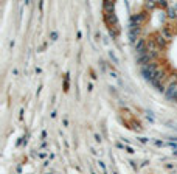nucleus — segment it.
I'll list each match as a JSON object with an SVG mask.
<instances>
[{
	"label": "nucleus",
	"instance_id": "nucleus-7",
	"mask_svg": "<svg viewBox=\"0 0 177 174\" xmlns=\"http://www.w3.org/2000/svg\"><path fill=\"white\" fill-rule=\"evenodd\" d=\"M104 11H106V12H112L113 11V3L112 2H106V3H104Z\"/></svg>",
	"mask_w": 177,
	"mask_h": 174
},
{
	"label": "nucleus",
	"instance_id": "nucleus-5",
	"mask_svg": "<svg viewBox=\"0 0 177 174\" xmlns=\"http://www.w3.org/2000/svg\"><path fill=\"white\" fill-rule=\"evenodd\" d=\"M162 36L165 39H171L172 37V31L169 30V26H163L162 28Z\"/></svg>",
	"mask_w": 177,
	"mask_h": 174
},
{
	"label": "nucleus",
	"instance_id": "nucleus-9",
	"mask_svg": "<svg viewBox=\"0 0 177 174\" xmlns=\"http://www.w3.org/2000/svg\"><path fill=\"white\" fill-rule=\"evenodd\" d=\"M172 11H174L176 14H177V3H174V6H172Z\"/></svg>",
	"mask_w": 177,
	"mask_h": 174
},
{
	"label": "nucleus",
	"instance_id": "nucleus-6",
	"mask_svg": "<svg viewBox=\"0 0 177 174\" xmlns=\"http://www.w3.org/2000/svg\"><path fill=\"white\" fill-rule=\"evenodd\" d=\"M154 39H155V42H157V45H158V47H165V45H166V39L163 37L162 34H160V36H155Z\"/></svg>",
	"mask_w": 177,
	"mask_h": 174
},
{
	"label": "nucleus",
	"instance_id": "nucleus-3",
	"mask_svg": "<svg viewBox=\"0 0 177 174\" xmlns=\"http://www.w3.org/2000/svg\"><path fill=\"white\" fill-rule=\"evenodd\" d=\"M165 93H166V96L169 98V100L177 101V84H176V82H172L171 86H168Z\"/></svg>",
	"mask_w": 177,
	"mask_h": 174
},
{
	"label": "nucleus",
	"instance_id": "nucleus-4",
	"mask_svg": "<svg viewBox=\"0 0 177 174\" xmlns=\"http://www.w3.org/2000/svg\"><path fill=\"white\" fill-rule=\"evenodd\" d=\"M138 33H140V28H138V26H129V37H130V41H132V42L138 41V39H137Z\"/></svg>",
	"mask_w": 177,
	"mask_h": 174
},
{
	"label": "nucleus",
	"instance_id": "nucleus-8",
	"mask_svg": "<svg viewBox=\"0 0 177 174\" xmlns=\"http://www.w3.org/2000/svg\"><path fill=\"white\" fill-rule=\"evenodd\" d=\"M56 37H58V34L53 31V33H51V39H53V41H56Z\"/></svg>",
	"mask_w": 177,
	"mask_h": 174
},
{
	"label": "nucleus",
	"instance_id": "nucleus-1",
	"mask_svg": "<svg viewBox=\"0 0 177 174\" xmlns=\"http://www.w3.org/2000/svg\"><path fill=\"white\" fill-rule=\"evenodd\" d=\"M146 20V12H140V14H134L130 17V26H138Z\"/></svg>",
	"mask_w": 177,
	"mask_h": 174
},
{
	"label": "nucleus",
	"instance_id": "nucleus-2",
	"mask_svg": "<svg viewBox=\"0 0 177 174\" xmlns=\"http://www.w3.org/2000/svg\"><path fill=\"white\" fill-rule=\"evenodd\" d=\"M135 51H137V55H143V53L148 51V41H144V39H138L137 42H135Z\"/></svg>",
	"mask_w": 177,
	"mask_h": 174
}]
</instances>
